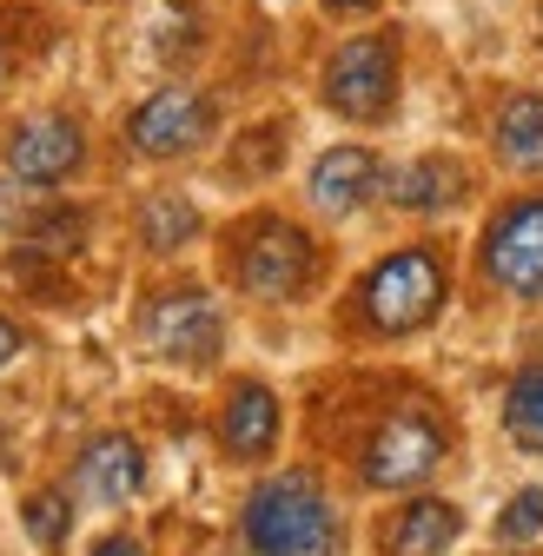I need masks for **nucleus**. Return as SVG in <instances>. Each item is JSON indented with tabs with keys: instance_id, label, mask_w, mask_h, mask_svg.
<instances>
[{
	"instance_id": "f257e3e1",
	"label": "nucleus",
	"mask_w": 543,
	"mask_h": 556,
	"mask_svg": "<svg viewBox=\"0 0 543 556\" xmlns=\"http://www.w3.org/2000/svg\"><path fill=\"white\" fill-rule=\"evenodd\" d=\"M245 543H252V556H331L338 523H331L325 491L305 470L258 483L245 504Z\"/></svg>"
},
{
	"instance_id": "f03ea898",
	"label": "nucleus",
	"mask_w": 543,
	"mask_h": 556,
	"mask_svg": "<svg viewBox=\"0 0 543 556\" xmlns=\"http://www.w3.org/2000/svg\"><path fill=\"white\" fill-rule=\"evenodd\" d=\"M438 305H444V265L425 245H404V252L378 258L365 278V318L378 331H418L438 318Z\"/></svg>"
},
{
	"instance_id": "7ed1b4c3",
	"label": "nucleus",
	"mask_w": 543,
	"mask_h": 556,
	"mask_svg": "<svg viewBox=\"0 0 543 556\" xmlns=\"http://www.w3.org/2000/svg\"><path fill=\"white\" fill-rule=\"evenodd\" d=\"M397 93V47L384 34H358L325 60V100L345 119H384Z\"/></svg>"
},
{
	"instance_id": "20e7f679",
	"label": "nucleus",
	"mask_w": 543,
	"mask_h": 556,
	"mask_svg": "<svg viewBox=\"0 0 543 556\" xmlns=\"http://www.w3.org/2000/svg\"><path fill=\"white\" fill-rule=\"evenodd\" d=\"M312 265L318 252L292 219H258L239 245V286L252 299H299L312 286Z\"/></svg>"
},
{
	"instance_id": "39448f33",
	"label": "nucleus",
	"mask_w": 543,
	"mask_h": 556,
	"mask_svg": "<svg viewBox=\"0 0 543 556\" xmlns=\"http://www.w3.org/2000/svg\"><path fill=\"white\" fill-rule=\"evenodd\" d=\"M484 271L510 299H543V199H517L484 226Z\"/></svg>"
},
{
	"instance_id": "423d86ee",
	"label": "nucleus",
	"mask_w": 543,
	"mask_h": 556,
	"mask_svg": "<svg viewBox=\"0 0 543 556\" xmlns=\"http://www.w3.org/2000/svg\"><path fill=\"white\" fill-rule=\"evenodd\" d=\"M206 132H213V100L199 87H160L147 106H132V119H126L132 153H147V160L192 153Z\"/></svg>"
},
{
	"instance_id": "0eeeda50",
	"label": "nucleus",
	"mask_w": 543,
	"mask_h": 556,
	"mask_svg": "<svg viewBox=\"0 0 543 556\" xmlns=\"http://www.w3.org/2000/svg\"><path fill=\"white\" fill-rule=\"evenodd\" d=\"M140 331H147V344H153L160 358H173V365H206L219 352V305L206 292L179 286V292H160L147 305Z\"/></svg>"
},
{
	"instance_id": "6e6552de",
	"label": "nucleus",
	"mask_w": 543,
	"mask_h": 556,
	"mask_svg": "<svg viewBox=\"0 0 543 556\" xmlns=\"http://www.w3.org/2000/svg\"><path fill=\"white\" fill-rule=\"evenodd\" d=\"M444 464V431L431 425V417H391V425L371 438L365 451V483H378V491H404V483H425L431 470Z\"/></svg>"
},
{
	"instance_id": "1a4fd4ad",
	"label": "nucleus",
	"mask_w": 543,
	"mask_h": 556,
	"mask_svg": "<svg viewBox=\"0 0 543 556\" xmlns=\"http://www.w3.org/2000/svg\"><path fill=\"white\" fill-rule=\"evenodd\" d=\"M80 153H87L80 126L66 119V113H40V119H21L14 126V139H8V173L27 179V186H53V179H66V173L80 166Z\"/></svg>"
},
{
	"instance_id": "9d476101",
	"label": "nucleus",
	"mask_w": 543,
	"mask_h": 556,
	"mask_svg": "<svg viewBox=\"0 0 543 556\" xmlns=\"http://www.w3.org/2000/svg\"><path fill=\"white\" fill-rule=\"evenodd\" d=\"M378 192V160L365 147H331L312 166V205L318 213H358V205Z\"/></svg>"
},
{
	"instance_id": "9b49d317",
	"label": "nucleus",
	"mask_w": 543,
	"mask_h": 556,
	"mask_svg": "<svg viewBox=\"0 0 543 556\" xmlns=\"http://www.w3.org/2000/svg\"><path fill=\"white\" fill-rule=\"evenodd\" d=\"M147 483V457L132 438H93L87 457H80V491L93 504H126L132 491Z\"/></svg>"
},
{
	"instance_id": "f8f14e48",
	"label": "nucleus",
	"mask_w": 543,
	"mask_h": 556,
	"mask_svg": "<svg viewBox=\"0 0 543 556\" xmlns=\"http://www.w3.org/2000/svg\"><path fill=\"white\" fill-rule=\"evenodd\" d=\"M219 438H226L232 457H265L272 444H279V397H272L265 384H232Z\"/></svg>"
},
{
	"instance_id": "ddd939ff",
	"label": "nucleus",
	"mask_w": 543,
	"mask_h": 556,
	"mask_svg": "<svg viewBox=\"0 0 543 556\" xmlns=\"http://www.w3.org/2000/svg\"><path fill=\"white\" fill-rule=\"evenodd\" d=\"M457 530H464L457 504L418 497V504H404V517L391 523V556H444L457 543Z\"/></svg>"
},
{
	"instance_id": "4468645a",
	"label": "nucleus",
	"mask_w": 543,
	"mask_h": 556,
	"mask_svg": "<svg viewBox=\"0 0 543 556\" xmlns=\"http://www.w3.org/2000/svg\"><path fill=\"white\" fill-rule=\"evenodd\" d=\"M497 160L517 166V173L543 166V93H517L497 113Z\"/></svg>"
},
{
	"instance_id": "2eb2a0df",
	"label": "nucleus",
	"mask_w": 543,
	"mask_h": 556,
	"mask_svg": "<svg viewBox=\"0 0 543 556\" xmlns=\"http://www.w3.org/2000/svg\"><path fill=\"white\" fill-rule=\"evenodd\" d=\"M464 186V173L451 160H412L391 173V199L404 205V213H438V205H451Z\"/></svg>"
},
{
	"instance_id": "dca6fc26",
	"label": "nucleus",
	"mask_w": 543,
	"mask_h": 556,
	"mask_svg": "<svg viewBox=\"0 0 543 556\" xmlns=\"http://www.w3.org/2000/svg\"><path fill=\"white\" fill-rule=\"evenodd\" d=\"M504 425H510V438H517L530 457H543V365H523V371L510 378Z\"/></svg>"
},
{
	"instance_id": "f3484780",
	"label": "nucleus",
	"mask_w": 543,
	"mask_h": 556,
	"mask_svg": "<svg viewBox=\"0 0 543 556\" xmlns=\"http://www.w3.org/2000/svg\"><path fill=\"white\" fill-rule=\"evenodd\" d=\"M192 232H199L192 199H179V192H153V199L140 205V239H147L153 252H173V245H186Z\"/></svg>"
},
{
	"instance_id": "a211bd4d",
	"label": "nucleus",
	"mask_w": 543,
	"mask_h": 556,
	"mask_svg": "<svg viewBox=\"0 0 543 556\" xmlns=\"http://www.w3.org/2000/svg\"><path fill=\"white\" fill-rule=\"evenodd\" d=\"M80 239H87V213H74V205H60V213H47V219L27 226V245L34 252H53V258L80 252Z\"/></svg>"
},
{
	"instance_id": "6ab92c4d",
	"label": "nucleus",
	"mask_w": 543,
	"mask_h": 556,
	"mask_svg": "<svg viewBox=\"0 0 543 556\" xmlns=\"http://www.w3.org/2000/svg\"><path fill=\"white\" fill-rule=\"evenodd\" d=\"M21 523H27V536L34 543H66V523H74V504H66V497H53V491H40V497H27L21 504Z\"/></svg>"
},
{
	"instance_id": "aec40b11",
	"label": "nucleus",
	"mask_w": 543,
	"mask_h": 556,
	"mask_svg": "<svg viewBox=\"0 0 543 556\" xmlns=\"http://www.w3.org/2000/svg\"><path fill=\"white\" fill-rule=\"evenodd\" d=\"M497 536L504 543H536L543 536V491H517L497 517Z\"/></svg>"
},
{
	"instance_id": "412c9836",
	"label": "nucleus",
	"mask_w": 543,
	"mask_h": 556,
	"mask_svg": "<svg viewBox=\"0 0 543 556\" xmlns=\"http://www.w3.org/2000/svg\"><path fill=\"white\" fill-rule=\"evenodd\" d=\"M93 556H147V549L132 543V536H100V543H93Z\"/></svg>"
},
{
	"instance_id": "4be33fe9",
	"label": "nucleus",
	"mask_w": 543,
	"mask_h": 556,
	"mask_svg": "<svg viewBox=\"0 0 543 556\" xmlns=\"http://www.w3.org/2000/svg\"><path fill=\"white\" fill-rule=\"evenodd\" d=\"M14 352H21V331H14V325H8V318H0V365H8V358H14Z\"/></svg>"
},
{
	"instance_id": "5701e85b",
	"label": "nucleus",
	"mask_w": 543,
	"mask_h": 556,
	"mask_svg": "<svg viewBox=\"0 0 543 556\" xmlns=\"http://www.w3.org/2000/svg\"><path fill=\"white\" fill-rule=\"evenodd\" d=\"M331 14H365V8H378V0H325Z\"/></svg>"
}]
</instances>
